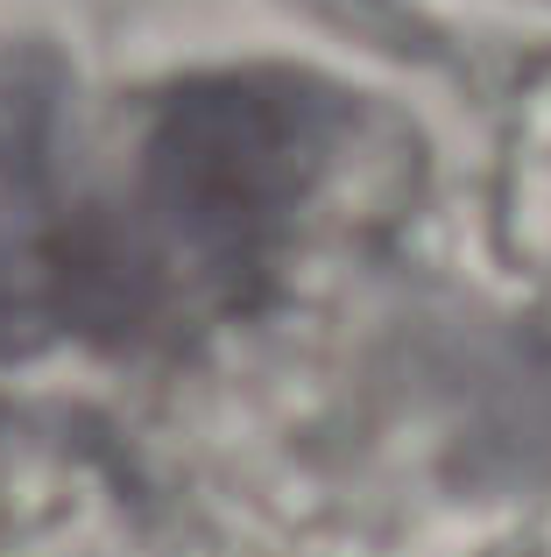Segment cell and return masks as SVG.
Returning a JSON list of instances; mask_svg holds the SVG:
<instances>
[{"label": "cell", "mask_w": 551, "mask_h": 557, "mask_svg": "<svg viewBox=\"0 0 551 557\" xmlns=\"http://www.w3.org/2000/svg\"><path fill=\"white\" fill-rule=\"evenodd\" d=\"M326 156V107L290 78H220L170 107L149 141V198L163 233L212 283H241Z\"/></svg>", "instance_id": "6da1fadb"}]
</instances>
